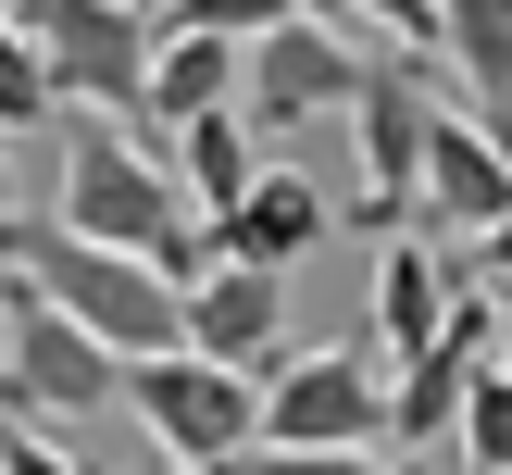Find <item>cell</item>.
<instances>
[{"instance_id": "cell-3", "label": "cell", "mask_w": 512, "mask_h": 475, "mask_svg": "<svg viewBox=\"0 0 512 475\" xmlns=\"http://www.w3.org/2000/svg\"><path fill=\"white\" fill-rule=\"evenodd\" d=\"M175 225H188V200H175L163 150H150L138 125H75V138H63V238L150 263Z\"/></svg>"}, {"instance_id": "cell-4", "label": "cell", "mask_w": 512, "mask_h": 475, "mask_svg": "<svg viewBox=\"0 0 512 475\" xmlns=\"http://www.w3.org/2000/svg\"><path fill=\"white\" fill-rule=\"evenodd\" d=\"M125 400H138L150 450H163L175 475H238L250 450H263V388L225 363H200V350H163V363H125Z\"/></svg>"}, {"instance_id": "cell-15", "label": "cell", "mask_w": 512, "mask_h": 475, "mask_svg": "<svg viewBox=\"0 0 512 475\" xmlns=\"http://www.w3.org/2000/svg\"><path fill=\"white\" fill-rule=\"evenodd\" d=\"M438 63L488 100L475 125L500 138V125H512V0H438Z\"/></svg>"}, {"instance_id": "cell-1", "label": "cell", "mask_w": 512, "mask_h": 475, "mask_svg": "<svg viewBox=\"0 0 512 475\" xmlns=\"http://www.w3.org/2000/svg\"><path fill=\"white\" fill-rule=\"evenodd\" d=\"M13 288L50 300V313H63L75 338H100L113 363H163L175 350V288H150V263L88 250V238H63V225H13Z\"/></svg>"}, {"instance_id": "cell-6", "label": "cell", "mask_w": 512, "mask_h": 475, "mask_svg": "<svg viewBox=\"0 0 512 475\" xmlns=\"http://www.w3.org/2000/svg\"><path fill=\"white\" fill-rule=\"evenodd\" d=\"M363 63H375V50L350 38V25H288V38H250V50H238V125H250V138H300V125L350 113Z\"/></svg>"}, {"instance_id": "cell-16", "label": "cell", "mask_w": 512, "mask_h": 475, "mask_svg": "<svg viewBox=\"0 0 512 475\" xmlns=\"http://www.w3.org/2000/svg\"><path fill=\"white\" fill-rule=\"evenodd\" d=\"M288 25H338V0H175V38H225V50L288 38Z\"/></svg>"}, {"instance_id": "cell-11", "label": "cell", "mask_w": 512, "mask_h": 475, "mask_svg": "<svg viewBox=\"0 0 512 475\" xmlns=\"http://www.w3.org/2000/svg\"><path fill=\"white\" fill-rule=\"evenodd\" d=\"M325 225H338V200L313 188V175L288 163V150H263V175H250V200L213 225L225 263H263V275H300V250H325Z\"/></svg>"}, {"instance_id": "cell-13", "label": "cell", "mask_w": 512, "mask_h": 475, "mask_svg": "<svg viewBox=\"0 0 512 475\" xmlns=\"http://www.w3.org/2000/svg\"><path fill=\"white\" fill-rule=\"evenodd\" d=\"M163 150V175H175V200H188L200 225H225L250 200V175H263V138H250L238 113H200V125H175V138H150Z\"/></svg>"}, {"instance_id": "cell-19", "label": "cell", "mask_w": 512, "mask_h": 475, "mask_svg": "<svg viewBox=\"0 0 512 475\" xmlns=\"http://www.w3.org/2000/svg\"><path fill=\"white\" fill-rule=\"evenodd\" d=\"M238 475H413L400 450H250Z\"/></svg>"}, {"instance_id": "cell-2", "label": "cell", "mask_w": 512, "mask_h": 475, "mask_svg": "<svg viewBox=\"0 0 512 475\" xmlns=\"http://www.w3.org/2000/svg\"><path fill=\"white\" fill-rule=\"evenodd\" d=\"M13 38L38 50L50 100H63L75 125H125L150 88V50H163V25L138 13V0H25Z\"/></svg>"}, {"instance_id": "cell-7", "label": "cell", "mask_w": 512, "mask_h": 475, "mask_svg": "<svg viewBox=\"0 0 512 475\" xmlns=\"http://www.w3.org/2000/svg\"><path fill=\"white\" fill-rule=\"evenodd\" d=\"M0 388L25 400V413H63V425H100L125 400V363L100 338H75L50 300H25V288H0Z\"/></svg>"}, {"instance_id": "cell-18", "label": "cell", "mask_w": 512, "mask_h": 475, "mask_svg": "<svg viewBox=\"0 0 512 475\" xmlns=\"http://www.w3.org/2000/svg\"><path fill=\"white\" fill-rule=\"evenodd\" d=\"M450 438H463V463H475V475H512V375H475Z\"/></svg>"}, {"instance_id": "cell-20", "label": "cell", "mask_w": 512, "mask_h": 475, "mask_svg": "<svg viewBox=\"0 0 512 475\" xmlns=\"http://www.w3.org/2000/svg\"><path fill=\"white\" fill-rule=\"evenodd\" d=\"M350 13H363L388 50H438V0H350Z\"/></svg>"}, {"instance_id": "cell-17", "label": "cell", "mask_w": 512, "mask_h": 475, "mask_svg": "<svg viewBox=\"0 0 512 475\" xmlns=\"http://www.w3.org/2000/svg\"><path fill=\"white\" fill-rule=\"evenodd\" d=\"M38 125H63V100H50V75H38V50L0 25V150L13 138H38Z\"/></svg>"}, {"instance_id": "cell-24", "label": "cell", "mask_w": 512, "mask_h": 475, "mask_svg": "<svg viewBox=\"0 0 512 475\" xmlns=\"http://www.w3.org/2000/svg\"><path fill=\"white\" fill-rule=\"evenodd\" d=\"M488 325H500V375H512V288H488Z\"/></svg>"}, {"instance_id": "cell-8", "label": "cell", "mask_w": 512, "mask_h": 475, "mask_svg": "<svg viewBox=\"0 0 512 475\" xmlns=\"http://www.w3.org/2000/svg\"><path fill=\"white\" fill-rule=\"evenodd\" d=\"M350 125H363V225L375 238H413V175H425V125H438L425 75L400 50H375L363 88H350Z\"/></svg>"}, {"instance_id": "cell-26", "label": "cell", "mask_w": 512, "mask_h": 475, "mask_svg": "<svg viewBox=\"0 0 512 475\" xmlns=\"http://www.w3.org/2000/svg\"><path fill=\"white\" fill-rule=\"evenodd\" d=\"M150 475H175V463H150Z\"/></svg>"}, {"instance_id": "cell-25", "label": "cell", "mask_w": 512, "mask_h": 475, "mask_svg": "<svg viewBox=\"0 0 512 475\" xmlns=\"http://www.w3.org/2000/svg\"><path fill=\"white\" fill-rule=\"evenodd\" d=\"M13 13H25V0H0V25H13Z\"/></svg>"}, {"instance_id": "cell-14", "label": "cell", "mask_w": 512, "mask_h": 475, "mask_svg": "<svg viewBox=\"0 0 512 475\" xmlns=\"http://www.w3.org/2000/svg\"><path fill=\"white\" fill-rule=\"evenodd\" d=\"M200 113H238V50H225V38H175V25H163L150 88H138V125L175 138V125H200Z\"/></svg>"}, {"instance_id": "cell-23", "label": "cell", "mask_w": 512, "mask_h": 475, "mask_svg": "<svg viewBox=\"0 0 512 475\" xmlns=\"http://www.w3.org/2000/svg\"><path fill=\"white\" fill-rule=\"evenodd\" d=\"M13 225L25 213H13V150H0V263H13Z\"/></svg>"}, {"instance_id": "cell-21", "label": "cell", "mask_w": 512, "mask_h": 475, "mask_svg": "<svg viewBox=\"0 0 512 475\" xmlns=\"http://www.w3.org/2000/svg\"><path fill=\"white\" fill-rule=\"evenodd\" d=\"M0 475H88V463H75V450H50L38 425H13V413H0Z\"/></svg>"}, {"instance_id": "cell-10", "label": "cell", "mask_w": 512, "mask_h": 475, "mask_svg": "<svg viewBox=\"0 0 512 475\" xmlns=\"http://www.w3.org/2000/svg\"><path fill=\"white\" fill-rule=\"evenodd\" d=\"M500 213H512V150L475 113H438L425 125V175H413V225L425 238H488Z\"/></svg>"}, {"instance_id": "cell-22", "label": "cell", "mask_w": 512, "mask_h": 475, "mask_svg": "<svg viewBox=\"0 0 512 475\" xmlns=\"http://www.w3.org/2000/svg\"><path fill=\"white\" fill-rule=\"evenodd\" d=\"M475 250H488V288H512V213H500V225H488Z\"/></svg>"}, {"instance_id": "cell-12", "label": "cell", "mask_w": 512, "mask_h": 475, "mask_svg": "<svg viewBox=\"0 0 512 475\" xmlns=\"http://www.w3.org/2000/svg\"><path fill=\"white\" fill-rule=\"evenodd\" d=\"M450 300H463V275H450L438 238H388V250H375V338H388V375L438 350Z\"/></svg>"}, {"instance_id": "cell-9", "label": "cell", "mask_w": 512, "mask_h": 475, "mask_svg": "<svg viewBox=\"0 0 512 475\" xmlns=\"http://www.w3.org/2000/svg\"><path fill=\"white\" fill-rule=\"evenodd\" d=\"M175 350H200V363H225V375L263 388V375L288 363V275H263V263L200 275V288L175 300Z\"/></svg>"}, {"instance_id": "cell-5", "label": "cell", "mask_w": 512, "mask_h": 475, "mask_svg": "<svg viewBox=\"0 0 512 475\" xmlns=\"http://www.w3.org/2000/svg\"><path fill=\"white\" fill-rule=\"evenodd\" d=\"M388 438V363L363 338H313L263 375V450H375Z\"/></svg>"}]
</instances>
